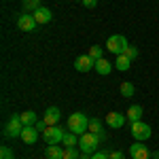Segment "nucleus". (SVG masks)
Masks as SVG:
<instances>
[{"instance_id":"1","label":"nucleus","mask_w":159,"mask_h":159,"mask_svg":"<svg viewBox=\"0 0 159 159\" xmlns=\"http://www.w3.org/2000/svg\"><path fill=\"white\" fill-rule=\"evenodd\" d=\"M68 132H72L76 136L89 132V119H87L85 112H72L68 117Z\"/></svg>"},{"instance_id":"2","label":"nucleus","mask_w":159,"mask_h":159,"mask_svg":"<svg viewBox=\"0 0 159 159\" xmlns=\"http://www.w3.org/2000/svg\"><path fill=\"white\" fill-rule=\"evenodd\" d=\"M98 136L93 134V132H85V134L79 136V147L83 153H89V155H93L96 151H98Z\"/></svg>"},{"instance_id":"3","label":"nucleus","mask_w":159,"mask_h":159,"mask_svg":"<svg viewBox=\"0 0 159 159\" xmlns=\"http://www.w3.org/2000/svg\"><path fill=\"white\" fill-rule=\"evenodd\" d=\"M127 40H125V36H121V34H112V36H108V40H106V49L112 53V55H121L123 51L127 49Z\"/></svg>"},{"instance_id":"4","label":"nucleus","mask_w":159,"mask_h":159,"mask_svg":"<svg viewBox=\"0 0 159 159\" xmlns=\"http://www.w3.org/2000/svg\"><path fill=\"white\" fill-rule=\"evenodd\" d=\"M21 132H24V123H21V117L19 115H13L7 127H4V138H21Z\"/></svg>"},{"instance_id":"5","label":"nucleus","mask_w":159,"mask_h":159,"mask_svg":"<svg viewBox=\"0 0 159 159\" xmlns=\"http://www.w3.org/2000/svg\"><path fill=\"white\" fill-rule=\"evenodd\" d=\"M64 129L61 127H57V125H49L45 132H43V138H45V142L47 144H60L61 140H64Z\"/></svg>"},{"instance_id":"6","label":"nucleus","mask_w":159,"mask_h":159,"mask_svg":"<svg viewBox=\"0 0 159 159\" xmlns=\"http://www.w3.org/2000/svg\"><path fill=\"white\" fill-rule=\"evenodd\" d=\"M151 125L148 123H142V121H136L132 123V136H134L138 142H142V140H148L151 138Z\"/></svg>"},{"instance_id":"7","label":"nucleus","mask_w":159,"mask_h":159,"mask_svg":"<svg viewBox=\"0 0 159 159\" xmlns=\"http://www.w3.org/2000/svg\"><path fill=\"white\" fill-rule=\"evenodd\" d=\"M36 19H34V15L32 13H21L19 17H17V28L21 30V32H34L36 30Z\"/></svg>"},{"instance_id":"8","label":"nucleus","mask_w":159,"mask_h":159,"mask_svg":"<svg viewBox=\"0 0 159 159\" xmlns=\"http://www.w3.org/2000/svg\"><path fill=\"white\" fill-rule=\"evenodd\" d=\"M93 66H96V60L89 57V55H79L74 60V68L79 72H89V70H93Z\"/></svg>"},{"instance_id":"9","label":"nucleus","mask_w":159,"mask_h":159,"mask_svg":"<svg viewBox=\"0 0 159 159\" xmlns=\"http://www.w3.org/2000/svg\"><path fill=\"white\" fill-rule=\"evenodd\" d=\"M129 157L132 159H148L151 157V151H148V147H144L142 142H134V144L129 147Z\"/></svg>"},{"instance_id":"10","label":"nucleus","mask_w":159,"mask_h":159,"mask_svg":"<svg viewBox=\"0 0 159 159\" xmlns=\"http://www.w3.org/2000/svg\"><path fill=\"white\" fill-rule=\"evenodd\" d=\"M125 115H121V112H117V110H112V112H108L106 115V123H108L110 127H115V129H119V127H123V123H125Z\"/></svg>"},{"instance_id":"11","label":"nucleus","mask_w":159,"mask_h":159,"mask_svg":"<svg viewBox=\"0 0 159 159\" xmlns=\"http://www.w3.org/2000/svg\"><path fill=\"white\" fill-rule=\"evenodd\" d=\"M21 140L25 144H34L38 140V129L34 125H24V132H21Z\"/></svg>"},{"instance_id":"12","label":"nucleus","mask_w":159,"mask_h":159,"mask_svg":"<svg viewBox=\"0 0 159 159\" xmlns=\"http://www.w3.org/2000/svg\"><path fill=\"white\" fill-rule=\"evenodd\" d=\"M60 117H61V112H60V108H55V106H51V108H47L45 110V123L47 125H57L60 123Z\"/></svg>"},{"instance_id":"13","label":"nucleus","mask_w":159,"mask_h":159,"mask_svg":"<svg viewBox=\"0 0 159 159\" xmlns=\"http://www.w3.org/2000/svg\"><path fill=\"white\" fill-rule=\"evenodd\" d=\"M32 15H34L36 24H49L51 17H53V15H51V11L47 9V7H40V9H36V11L32 13Z\"/></svg>"},{"instance_id":"14","label":"nucleus","mask_w":159,"mask_h":159,"mask_svg":"<svg viewBox=\"0 0 159 159\" xmlns=\"http://www.w3.org/2000/svg\"><path fill=\"white\" fill-rule=\"evenodd\" d=\"M93 70H96L98 74H104V76H106V74L112 72V64H110L108 60H104V57H102V60H96V66H93Z\"/></svg>"},{"instance_id":"15","label":"nucleus","mask_w":159,"mask_h":159,"mask_svg":"<svg viewBox=\"0 0 159 159\" xmlns=\"http://www.w3.org/2000/svg\"><path fill=\"white\" fill-rule=\"evenodd\" d=\"M125 117L129 119V123L140 121V117H142V106H138V104H132V106L127 108V112H125Z\"/></svg>"},{"instance_id":"16","label":"nucleus","mask_w":159,"mask_h":159,"mask_svg":"<svg viewBox=\"0 0 159 159\" xmlns=\"http://www.w3.org/2000/svg\"><path fill=\"white\" fill-rule=\"evenodd\" d=\"M129 66H132V60H129V57H127L125 53L117 55V60H115V68H117V70L125 72V70H129Z\"/></svg>"},{"instance_id":"17","label":"nucleus","mask_w":159,"mask_h":159,"mask_svg":"<svg viewBox=\"0 0 159 159\" xmlns=\"http://www.w3.org/2000/svg\"><path fill=\"white\" fill-rule=\"evenodd\" d=\"M89 132H93V134L98 136V140H104L106 138L104 132H102V121H100L98 117L96 119H89Z\"/></svg>"},{"instance_id":"18","label":"nucleus","mask_w":159,"mask_h":159,"mask_svg":"<svg viewBox=\"0 0 159 159\" xmlns=\"http://www.w3.org/2000/svg\"><path fill=\"white\" fill-rule=\"evenodd\" d=\"M45 155H47V159H61L64 157V148H60L57 144H49L45 148Z\"/></svg>"},{"instance_id":"19","label":"nucleus","mask_w":159,"mask_h":159,"mask_svg":"<svg viewBox=\"0 0 159 159\" xmlns=\"http://www.w3.org/2000/svg\"><path fill=\"white\" fill-rule=\"evenodd\" d=\"M19 117H21V123H24V125H36V121H38L34 110H25V112H21Z\"/></svg>"},{"instance_id":"20","label":"nucleus","mask_w":159,"mask_h":159,"mask_svg":"<svg viewBox=\"0 0 159 159\" xmlns=\"http://www.w3.org/2000/svg\"><path fill=\"white\" fill-rule=\"evenodd\" d=\"M24 13H34L36 9H40V0H21Z\"/></svg>"},{"instance_id":"21","label":"nucleus","mask_w":159,"mask_h":159,"mask_svg":"<svg viewBox=\"0 0 159 159\" xmlns=\"http://www.w3.org/2000/svg\"><path fill=\"white\" fill-rule=\"evenodd\" d=\"M61 142H64V147H79V136L72 134V132H66Z\"/></svg>"},{"instance_id":"22","label":"nucleus","mask_w":159,"mask_h":159,"mask_svg":"<svg viewBox=\"0 0 159 159\" xmlns=\"http://www.w3.org/2000/svg\"><path fill=\"white\" fill-rule=\"evenodd\" d=\"M134 93H136V87L132 85V83H127V81L121 83V96H123V98H132Z\"/></svg>"},{"instance_id":"23","label":"nucleus","mask_w":159,"mask_h":159,"mask_svg":"<svg viewBox=\"0 0 159 159\" xmlns=\"http://www.w3.org/2000/svg\"><path fill=\"white\" fill-rule=\"evenodd\" d=\"M79 155H81V151L76 147H66L64 148V157L61 159H79Z\"/></svg>"},{"instance_id":"24","label":"nucleus","mask_w":159,"mask_h":159,"mask_svg":"<svg viewBox=\"0 0 159 159\" xmlns=\"http://www.w3.org/2000/svg\"><path fill=\"white\" fill-rule=\"evenodd\" d=\"M102 53H104L102 47L93 45V47H89V53H87V55H89V57H93V60H102Z\"/></svg>"},{"instance_id":"25","label":"nucleus","mask_w":159,"mask_h":159,"mask_svg":"<svg viewBox=\"0 0 159 159\" xmlns=\"http://www.w3.org/2000/svg\"><path fill=\"white\" fill-rule=\"evenodd\" d=\"M0 159H15V153H13V148L2 147V148H0Z\"/></svg>"},{"instance_id":"26","label":"nucleus","mask_w":159,"mask_h":159,"mask_svg":"<svg viewBox=\"0 0 159 159\" xmlns=\"http://www.w3.org/2000/svg\"><path fill=\"white\" fill-rule=\"evenodd\" d=\"M123 53H125V55H127V57H129L132 61L138 57V49H136V47H132V45H127V49L123 51Z\"/></svg>"},{"instance_id":"27","label":"nucleus","mask_w":159,"mask_h":159,"mask_svg":"<svg viewBox=\"0 0 159 159\" xmlns=\"http://www.w3.org/2000/svg\"><path fill=\"white\" fill-rule=\"evenodd\" d=\"M34 127H36L38 132H45V129H47V127H49V125H47V123H45V119H38V121H36V125H34Z\"/></svg>"},{"instance_id":"28","label":"nucleus","mask_w":159,"mask_h":159,"mask_svg":"<svg viewBox=\"0 0 159 159\" xmlns=\"http://www.w3.org/2000/svg\"><path fill=\"white\" fill-rule=\"evenodd\" d=\"M91 159H108V153H104V151H96V153L91 155Z\"/></svg>"},{"instance_id":"29","label":"nucleus","mask_w":159,"mask_h":159,"mask_svg":"<svg viewBox=\"0 0 159 159\" xmlns=\"http://www.w3.org/2000/svg\"><path fill=\"white\" fill-rule=\"evenodd\" d=\"M108 159H125V155L119 151H112V153H108Z\"/></svg>"},{"instance_id":"30","label":"nucleus","mask_w":159,"mask_h":159,"mask_svg":"<svg viewBox=\"0 0 159 159\" xmlns=\"http://www.w3.org/2000/svg\"><path fill=\"white\" fill-rule=\"evenodd\" d=\"M81 2H83V7H87V9H93L98 4V0H81Z\"/></svg>"},{"instance_id":"31","label":"nucleus","mask_w":159,"mask_h":159,"mask_svg":"<svg viewBox=\"0 0 159 159\" xmlns=\"http://www.w3.org/2000/svg\"><path fill=\"white\" fill-rule=\"evenodd\" d=\"M79 159H91V157H89V153H83V151H81V155H79Z\"/></svg>"},{"instance_id":"32","label":"nucleus","mask_w":159,"mask_h":159,"mask_svg":"<svg viewBox=\"0 0 159 159\" xmlns=\"http://www.w3.org/2000/svg\"><path fill=\"white\" fill-rule=\"evenodd\" d=\"M151 157H153V159H159V151H155V153H151Z\"/></svg>"}]
</instances>
